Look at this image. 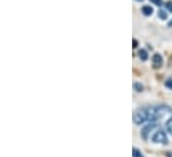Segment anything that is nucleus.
Wrapping results in <instances>:
<instances>
[{
	"instance_id": "nucleus-7",
	"label": "nucleus",
	"mask_w": 172,
	"mask_h": 157,
	"mask_svg": "<svg viewBox=\"0 0 172 157\" xmlns=\"http://www.w3.org/2000/svg\"><path fill=\"white\" fill-rule=\"evenodd\" d=\"M139 57L142 59L143 61H144V60H147V59H148V56H147V52L144 51V49H140V51H139Z\"/></svg>"
},
{
	"instance_id": "nucleus-2",
	"label": "nucleus",
	"mask_w": 172,
	"mask_h": 157,
	"mask_svg": "<svg viewBox=\"0 0 172 157\" xmlns=\"http://www.w3.org/2000/svg\"><path fill=\"white\" fill-rule=\"evenodd\" d=\"M155 112H156V121H158V120H162V119H167L171 115V108L159 105V107H155Z\"/></svg>"
},
{
	"instance_id": "nucleus-5",
	"label": "nucleus",
	"mask_w": 172,
	"mask_h": 157,
	"mask_svg": "<svg viewBox=\"0 0 172 157\" xmlns=\"http://www.w3.org/2000/svg\"><path fill=\"white\" fill-rule=\"evenodd\" d=\"M152 65H154V68H160L163 65V57L159 53H155L152 56Z\"/></svg>"
},
{
	"instance_id": "nucleus-3",
	"label": "nucleus",
	"mask_w": 172,
	"mask_h": 157,
	"mask_svg": "<svg viewBox=\"0 0 172 157\" xmlns=\"http://www.w3.org/2000/svg\"><path fill=\"white\" fill-rule=\"evenodd\" d=\"M152 141L158 143V144H167L168 143V139H167L166 132L162 131V129H158L154 133V136H152Z\"/></svg>"
},
{
	"instance_id": "nucleus-17",
	"label": "nucleus",
	"mask_w": 172,
	"mask_h": 157,
	"mask_svg": "<svg viewBox=\"0 0 172 157\" xmlns=\"http://www.w3.org/2000/svg\"><path fill=\"white\" fill-rule=\"evenodd\" d=\"M168 26H170V27H172V20H171L170 23H168Z\"/></svg>"
},
{
	"instance_id": "nucleus-8",
	"label": "nucleus",
	"mask_w": 172,
	"mask_h": 157,
	"mask_svg": "<svg viewBox=\"0 0 172 157\" xmlns=\"http://www.w3.org/2000/svg\"><path fill=\"white\" fill-rule=\"evenodd\" d=\"M166 127H167V131L172 135V117H171V119H168V121H167V124H166Z\"/></svg>"
},
{
	"instance_id": "nucleus-9",
	"label": "nucleus",
	"mask_w": 172,
	"mask_h": 157,
	"mask_svg": "<svg viewBox=\"0 0 172 157\" xmlns=\"http://www.w3.org/2000/svg\"><path fill=\"white\" fill-rule=\"evenodd\" d=\"M132 156H134V157H143V155L140 153V151L136 149V148H134V149H132Z\"/></svg>"
},
{
	"instance_id": "nucleus-16",
	"label": "nucleus",
	"mask_w": 172,
	"mask_h": 157,
	"mask_svg": "<svg viewBox=\"0 0 172 157\" xmlns=\"http://www.w3.org/2000/svg\"><path fill=\"white\" fill-rule=\"evenodd\" d=\"M166 156H167V157H172V152H167Z\"/></svg>"
},
{
	"instance_id": "nucleus-1",
	"label": "nucleus",
	"mask_w": 172,
	"mask_h": 157,
	"mask_svg": "<svg viewBox=\"0 0 172 157\" xmlns=\"http://www.w3.org/2000/svg\"><path fill=\"white\" fill-rule=\"evenodd\" d=\"M134 121L135 124H140L150 121V123H156V112H155V107H146L142 109H138L134 113Z\"/></svg>"
},
{
	"instance_id": "nucleus-18",
	"label": "nucleus",
	"mask_w": 172,
	"mask_h": 157,
	"mask_svg": "<svg viewBox=\"0 0 172 157\" xmlns=\"http://www.w3.org/2000/svg\"><path fill=\"white\" fill-rule=\"evenodd\" d=\"M138 2H143V0H138Z\"/></svg>"
},
{
	"instance_id": "nucleus-13",
	"label": "nucleus",
	"mask_w": 172,
	"mask_h": 157,
	"mask_svg": "<svg viewBox=\"0 0 172 157\" xmlns=\"http://www.w3.org/2000/svg\"><path fill=\"white\" fill-rule=\"evenodd\" d=\"M151 3H154V4H156V6H162V4H163V2H162V0H151Z\"/></svg>"
},
{
	"instance_id": "nucleus-15",
	"label": "nucleus",
	"mask_w": 172,
	"mask_h": 157,
	"mask_svg": "<svg viewBox=\"0 0 172 157\" xmlns=\"http://www.w3.org/2000/svg\"><path fill=\"white\" fill-rule=\"evenodd\" d=\"M132 45H134V48H136V47H138V41H136L135 39L132 40Z\"/></svg>"
},
{
	"instance_id": "nucleus-12",
	"label": "nucleus",
	"mask_w": 172,
	"mask_h": 157,
	"mask_svg": "<svg viewBox=\"0 0 172 157\" xmlns=\"http://www.w3.org/2000/svg\"><path fill=\"white\" fill-rule=\"evenodd\" d=\"M166 87L167 88H171V89H172V79H168L167 80V81H166Z\"/></svg>"
},
{
	"instance_id": "nucleus-6",
	"label": "nucleus",
	"mask_w": 172,
	"mask_h": 157,
	"mask_svg": "<svg viewBox=\"0 0 172 157\" xmlns=\"http://www.w3.org/2000/svg\"><path fill=\"white\" fill-rule=\"evenodd\" d=\"M142 11H143V14L146 16H150V15L154 14V10H152V7H150V6H144Z\"/></svg>"
},
{
	"instance_id": "nucleus-4",
	"label": "nucleus",
	"mask_w": 172,
	"mask_h": 157,
	"mask_svg": "<svg viewBox=\"0 0 172 157\" xmlns=\"http://www.w3.org/2000/svg\"><path fill=\"white\" fill-rule=\"evenodd\" d=\"M156 127H158V124H156V123H151V124H148V125H147V127L142 131V136H143V139H144V140H147V139H148V133H150L151 131L156 129Z\"/></svg>"
},
{
	"instance_id": "nucleus-14",
	"label": "nucleus",
	"mask_w": 172,
	"mask_h": 157,
	"mask_svg": "<svg viewBox=\"0 0 172 157\" xmlns=\"http://www.w3.org/2000/svg\"><path fill=\"white\" fill-rule=\"evenodd\" d=\"M166 7H167V10H168V11H171V12H172V2L166 3Z\"/></svg>"
},
{
	"instance_id": "nucleus-11",
	"label": "nucleus",
	"mask_w": 172,
	"mask_h": 157,
	"mask_svg": "<svg viewBox=\"0 0 172 157\" xmlns=\"http://www.w3.org/2000/svg\"><path fill=\"white\" fill-rule=\"evenodd\" d=\"M159 18L163 19V20H166V19H167V12L163 11V10H160V11H159Z\"/></svg>"
},
{
	"instance_id": "nucleus-10",
	"label": "nucleus",
	"mask_w": 172,
	"mask_h": 157,
	"mask_svg": "<svg viewBox=\"0 0 172 157\" xmlns=\"http://www.w3.org/2000/svg\"><path fill=\"white\" fill-rule=\"evenodd\" d=\"M134 88H135L136 92H142V91H143V85H142L140 83H135V84H134Z\"/></svg>"
}]
</instances>
